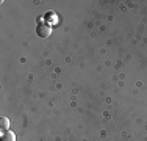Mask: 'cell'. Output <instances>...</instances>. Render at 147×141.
Returning a JSON list of instances; mask_svg holds the SVG:
<instances>
[{
	"label": "cell",
	"instance_id": "1",
	"mask_svg": "<svg viewBox=\"0 0 147 141\" xmlns=\"http://www.w3.org/2000/svg\"><path fill=\"white\" fill-rule=\"evenodd\" d=\"M36 33L39 38H49L52 35V27L49 24H39L36 28Z\"/></svg>",
	"mask_w": 147,
	"mask_h": 141
},
{
	"label": "cell",
	"instance_id": "2",
	"mask_svg": "<svg viewBox=\"0 0 147 141\" xmlns=\"http://www.w3.org/2000/svg\"><path fill=\"white\" fill-rule=\"evenodd\" d=\"M0 141H16L14 132H11V130H6V132H3L2 136H0Z\"/></svg>",
	"mask_w": 147,
	"mask_h": 141
},
{
	"label": "cell",
	"instance_id": "3",
	"mask_svg": "<svg viewBox=\"0 0 147 141\" xmlns=\"http://www.w3.org/2000/svg\"><path fill=\"white\" fill-rule=\"evenodd\" d=\"M6 130H9V119L5 118V116H2L0 118V132H6Z\"/></svg>",
	"mask_w": 147,
	"mask_h": 141
}]
</instances>
